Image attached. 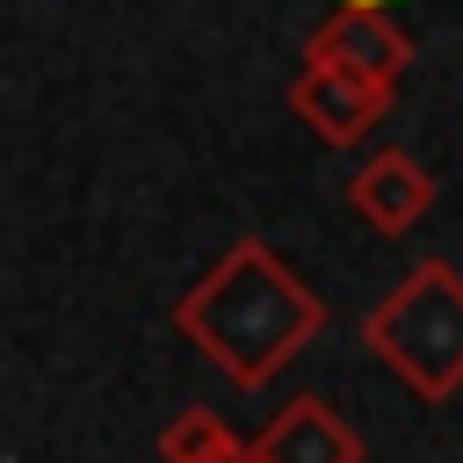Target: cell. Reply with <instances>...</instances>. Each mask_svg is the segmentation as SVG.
Listing matches in <instances>:
<instances>
[{"mask_svg": "<svg viewBox=\"0 0 463 463\" xmlns=\"http://www.w3.org/2000/svg\"><path fill=\"white\" fill-rule=\"evenodd\" d=\"M239 441H232V427L217 420V412H181L166 434H159V456L166 463H224Z\"/></svg>", "mask_w": 463, "mask_h": 463, "instance_id": "52a82bcc", "label": "cell"}, {"mask_svg": "<svg viewBox=\"0 0 463 463\" xmlns=\"http://www.w3.org/2000/svg\"><path fill=\"white\" fill-rule=\"evenodd\" d=\"M340 7H398V0H340Z\"/></svg>", "mask_w": 463, "mask_h": 463, "instance_id": "ba28073f", "label": "cell"}, {"mask_svg": "<svg viewBox=\"0 0 463 463\" xmlns=\"http://www.w3.org/2000/svg\"><path fill=\"white\" fill-rule=\"evenodd\" d=\"M289 109H297L326 145H354V137H369V130L383 123L391 87H376V80H362V72H347V65L304 58V72L289 80Z\"/></svg>", "mask_w": 463, "mask_h": 463, "instance_id": "3957f363", "label": "cell"}, {"mask_svg": "<svg viewBox=\"0 0 463 463\" xmlns=\"http://www.w3.org/2000/svg\"><path fill=\"white\" fill-rule=\"evenodd\" d=\"M304 58L347 65V72H362V80H376V87H398L405 65H412V36L391 22V7H333V14L311 29Z\"/></svg>", "mask_w": 463, "mask_h": 463, "instance_id": "277c9868", "label": "cell"}, {"mask_svg": "<svg viewBox=\"0 0 463 463\" xmlns=\"http://www.w3.org/2000/svg\"><path fill=\"white\" fill-rule=\"evenodd\" d=\"M181 333H188L239 391H260L275 369H289V362L326 333V304H318L311 282L289 275L260 239H239V246L181 297Z\"/></svg>", "mask_w": 463, "mask_h": 463, "instance_id": "6da1fadb", "label": "cell"}, {"mask_svg": "<svg viewBox=\"0 0 463 463\" xmlns=\"http://www.w3.org/2000/svg\"><path fill=\"white\" fill-rule=\"evenodd\" d=\"M224 463H253V456H246V449H232V456H224Z\"/></svg>", "mask_w": 463, "mask_h": 463, "instance_id": "9c48e42d", "label": "cell"}, {"mask_svg": "<svg viewBox=\"0 0 463 463\" xmlns=\"http://www.w3.org/2000/svg\"><path fill=\"white\" fill-rule=\"evenodd\" d=\"M253 463H362V434L326 405V398H289L260 441L246 449Z\"/></svg>", "mask_w": 463, "mask_h": 463, "instance_id": "8992f818", "label": "cell"}, {"mask_svg": "<svg viewBox=\"0 0 463 463\" xmlns=\"http://www.w3.org/2000/svg\"><path fill=\"white\" fill-rule=\"evenodd\" d=\"M362 340L420 405L456 398L463 391V275L449 260H420L362 318Z\"/></svg>", "mask_w": 463, "mask_h": 463, "instance_id": "7a4b0ae2", "label": "cell"}, {"mask_svg": "<svg viewBox=\"0 0 463 463\" xmlns=\"http://www.w3.org/2000/svg\"><path fill=\"white\" fill-rule=\"evenodd\" d=\"M347 210L369 224V232H383V239H398V232H412L427 210H434V181H427V166L412 159V152H376V159H362L354 166V181H347Z\"/></svg>", "mask_w": 463, "mask_h": 463, "instance_id": "5b68a950", "label": "cell"}]
</instances>
